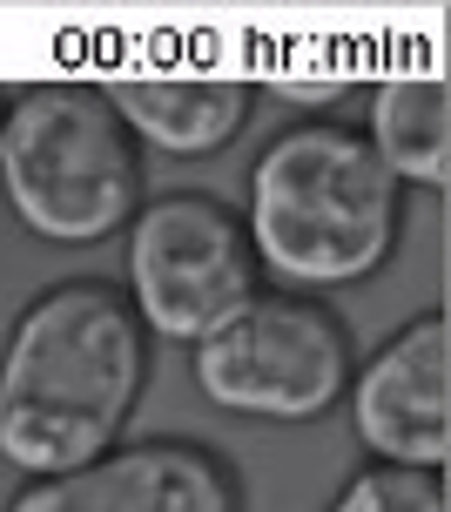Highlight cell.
Segmentation results:
<instances>
[{
    "mask_svg": "<svg viewBox=\"0 0 451 512\" xmlns=\"http://www.w3.org/2000/svg\"><path fill=\"white\" fill-rule=\"evenodd\" d=\"M330 512H451L445 479L438 472H391V465H364L351 486L337 492Z\"/></svg>",
    "mask_w": 451,
    "mask_h": 512,
    "instance_id": "obj_10",
    "label": "cell"
},
{
    "mask_svg": "<svg viewBox=\"0 0 451 512\" xmlns=\"http://www.w3.org/2000/svg\"><path fill=\"white\" fill-rule=\"evenodd\" d=\"M371 155L391 169V182L445 189L451 182V88L445 75H391L371 95Z\"/></svg>",
    "mask_w": 451,
    "mask_h": 512,
    "instance_id": "obj_9",
    "label": "cell"
},
{
    "mask_svg": "<svg viewBox=\"0 0 451 512\" xmlns=\"http://www.w3.org/2000/svg\"><path fill=\"white\" fill-rule=\"evenodd\" d=\"M149 378V331L115 283H48L0 344V452L34 479L115 452Z\"/></svg>",
    "mask_w": 451,
    "mask_h": 512,
    "instance_id": "obj_1",
    "label": "cell"
},
{
    "mask_svg": "<svg viewBox=\"0 0 451 512\" xmlns=\"http://www.w3.org/2000/svg\"><path fill=\"white\" fill-rule=\"evenodd\" d=\"M263 290L243 216L202 189L155 196L128 216V310L169 344H202Z\"/></svg>",
    "mask_w": 451,
    "mask_h": 512,
    "instance_id": "obj_5",
    "label": "cell"
},
{
    "mask_svg": "<svg viewBox=\"0 0 451 512\" xmlns=\"http://www.w3.org/2000/svg\"><path fill=\"white\" fill-rule=\"evenodd\" d=\"M250 250L290 290H344L377 277L404 230V189L364 128L310 122L276 135L250 169Z\"/></svg>",
    "mask_w": 451,
    "mask_h": 512,
    "instance_id": "obj_2",
    "label": "cell"
},
{
    "mask_svg": "<svg viewBox=\"0 0 451 512\" xmlns=\"http://www.w3.org/2000/svg\"><path fill=\"white\" fill-rule=\"evenodd\" d=\"M351 364V324L324 297H297V290H256L229 324L196 344L202 398L276 425L324 418L351 391Z\"/></svg>",
    "mask_w": 451,
    "mask_h": 512,
    "instance_id": "obj_4",
    "label": "cell"
},
{
    "mask_svg": "<svg viewBox=\"0 0 451 512\" xmlns=\"http://www.w3.org/2000/svg\"><path fill=\"white\" fill-rule=\"evenodd\" d=\"M7 512H243V486L196 438H142L34 479Z\"/></svg>",
    "mask_w": 451,
    "mask_h": 512,
    "instance_id": "obj_6",
    "label": "cell"
},
{
    "mask_svg": "<svg viewBox=\"0 0 451 512\" xmlns=\"http://www.w3.org/2000/svg\"><path fill=\"white\" fill-rule=\"evenodd\" d=\"M0 189L41 243H108L142 209V155L101 88L41 81L7 102L0 122Z\"/></svg>",
    "mask_w": 451,
    "mask_h": 512,
    "instance_id": "obj_3",
    "label": "cell"
},
{
    "mask_svg": "<svg viewBox=\"0 0 451 512\" xmlns=\"http://www.w3.org/2000/svg\"><path fill=\"white\" fill-rule=\"evenodd\" d=\"M101 102L162 155H216L250 122L256 88L243 75H115L101 81Z\"/></svg>",
    "mask_w": 451,
    "mask_h": 512,
    "instance_id": "obj_8",
    "label": "cell"
},
{
    "mask_svg": "<svg viewBox=\"0 0 451 512\" xmlns=\"http://www.w3.org/2000/svg\"><path fill=\"white\" fill-rule=\"evenodd\" d=\"M351 418L364 452L391 472H445L451 405H445V317L425 310L351 378Z\"/></svg>",
    "mask_w": 451,
    "mask_h": 512,
    "instance_id": "obj_7",
    "label": "cell"
},
{
    "mask_svg": "<svg viewBox=\"0 0 451 512\" xmlns=\"http://www.w3.org/2000/svg\"><path fill=\"white\" fill-rule=\"evenodd\" d=\"M0 122H7V95H0Z\"/></svg>",
    "mask_w": 451,
    "mask_h": 512,
    "instance_id": "obj_11",
    "label": "cell"
}]
</instances>
